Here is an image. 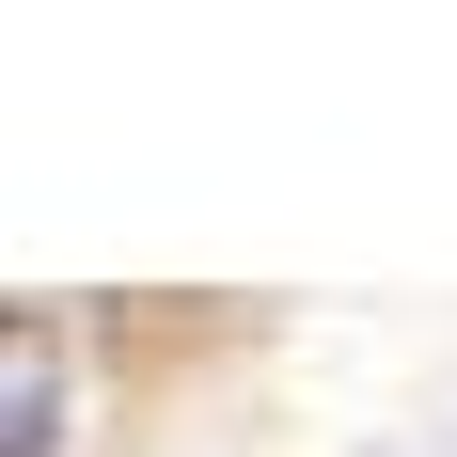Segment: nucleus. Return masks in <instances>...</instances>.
Instances as JSON below:
<instances>
[{"instance_id":"nucleus-1","label":"nucleus","mask_w":457,"mask_h":457,"mask_svg":"<svg viewBox=\"0 0 457 457\" xmlns=\"http://www.w3.org/2000/svg\"><path fill=\"white\" fill-rule=\"evenodd\" d=\"M47 442H63V347L0 316V457H47Z\"/></svg>"}]
</instances>
